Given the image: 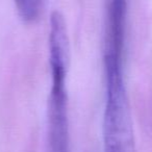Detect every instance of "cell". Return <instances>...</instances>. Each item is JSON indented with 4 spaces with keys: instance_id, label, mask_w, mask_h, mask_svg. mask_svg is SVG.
<instances>
[{
    "instance_id": "cell-1",
    "label": "cell",
    "mask_w": 152,
    "mask_h": 152,
    "mask_svg": "<svg viewBox=\"0 0 152 152\" xmlns=\"http://www.w3.org/2000/svg\"><path fill=\"white\" fill-rule=\"evenodd\" d=\"M51 91L48 100L49 152H70L68 97L66 89L69 41L64 17L53 12L49 30Z\"/></svg>"
},
{
    "instance_id": "cell-3",
    "label": "cell",
    "mask_w": 152,
    "mask_h": 152,
    "mask_svg": "<svg viewBox=\"0 0 152 152\" xmlns=\"http://www.w3.org/2000/svg\"><path fill=\"white\" fill-rule=\"evenodd\" d=\"M43 3L44 0H15L18 14L25 22H34L38 19Z\"/></svg>"
},
{
    "instance_id": "cell-2",
    "label": "cell",
    "mask_w": 152,
    "mask_h": 152,
    "mask_svg": "<svg viewBox=\"0 0 152 152\" xmlns=\"http://www.w3.org/2000/svg\"><path fill=\"white\" fill-rule=\"evenodd\" d=\"M103 152H135L134 132L124 74L105 76Z\"/></svg>"
}]
</instances>
